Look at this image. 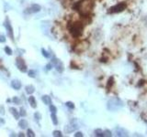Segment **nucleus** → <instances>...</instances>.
I'll use <instances>...</instances> for the list:
<instances>
[{
	"instance_id": "nucleus-17",
	"label": "nucleus",
	"mask_w": 147,
	"mask_h": 137,
	"mask_svg": "<svg viewBox=\"0 0 147 137\" xmlns=\"http://www.w3.org/2000/svg\"><path fill=\"white\" fill-rule=\"evenodd\" d=\"M94 133H95V135H96V136H98V137L105 136V135H104V131H102L101 129H96Z\"/></svg>"
},
{
	"instance_id": "nucleus-23",
	"label": "nucleus",
	"mask_w": 147,
	"mask_h": 137,
	"mask_svg": "<svg viewBox=\"0 0 147 137\" xmlns=\"http://www.w3.org/2000/svg\"><path fill=\"white\" fill-rule=\"evenodd\" d=\"M27 135H28V136H29V137H34L35 136V134H34V133H33V131L32 130H30V129H29L28 131H27Z\"/></svg>"
},
{
	"instance_id": "nucleus-1",
	"label": "nucleus",
	"mask_w": 147,
	"mask_h": 137,
	"mask_svg": "<svg viewBox=\"0 0 147 137\" xmlns=\"http://www.w3.org/2000/svg\"><path fill=\"white\" fill-rule=\"evenodd\" d=\"M93 8L92 0H82L76 4V9L80 12L81 15L88 16Z\"/></svg>"
},
{
	"instance_id": "nucleus-25",
	"label": "nucleus",
	"mask_w": 147,
	"mask_h": 137,
	"mask_svg": "<svg viewBox=\"0 0 147 137\" xmlns=\"http://www.w3.org/2000/svg\"><path fill=\"white\" fill-rule=\"evenodd\" d=\"M104 135H105V136H108V137H110V136H112V134L109 130L106 129V130L104 131Z\"/></svg>"
},
{
	"instance_id": "nucleus-26",
	"label": "nucleus",
	"mask_w": 147,
	"mask_h": 137,
	"mask_svg": "<svg viewBox=\"0 0 147 137\" xmlns=\"http://www.w3.org/2000/svg\"><path fill=\"white\" fill-rule=\"evenodd\" d=\"M42 55L45 57V58H49V57H50V54L47 51H46L44 48H42Z\"/></svg>"
},
{
	"instance_id": "nucleus-29",
	"label": "nucleus",
	"mask_w": 147,
	"mask_h": 137,
	"mask_svg": "<svg viewBox=\"0 0 147 137\" xmlns=\"http://www.w3.org/2000/svg\"><path fill=\"white\" fill-rule=\"evenodd\" d=\"M74 137H83L84 136V134H82L81 132H77V133H75V134H74Z\"/></svg>"
},
{
	"instance_id": "nucleus-22",
	"label": "nucleus",
	"mask_w": 147,
	"mask_h": 137,
	"mask_svg": "<svg viewBox=\"0 0 147 137\" xmlns=\"http://www.w3.org/2000/svg\"><path fill=\"white\" fill-rule=\"evenodd\" d=\"M53 135L55 137H62L63 136V134H62L60 131H54L53 133Z\"/></svg>"
},
{
	"instance_id": "nucleus-21",
	"label": "nucleus",
	"mask_w": 147,
	"mask_h": 137,
	"mask_svg": "<svg viewBox=\"0 0 147 137\" xmlns=\"http://www.w3.org/2000/svg\"><path fill=\"white\" fill-rule=\"evenodd\" d=\"M50 111H51V113H57V108H56L54 105L51 104V105H50Z\"/></svg>"
},
{
	"instance_id": "nucleus-32",
	"label": "nucleus",
	"mask_w": 147,
	"mask_h": 137,
	"mask_svg": "<svg viewBox=\"0 0 147 137\" xmlns=\"http://www.w3.org/2000/svg\"><path fill=\"white\" fill-rule=\"evenodd\" d=\"M13 102L16 103L17 104H19V103H20V101H19V99H18V97H14V98H13Z\"/></svg>"
},
{
	"instance_id": "nucleus-27",
	"label": "nucleus",
	"mask_w": 147,
	"mask_h": 137,
	"mask_svg": "<svg viewBox=\"0 0 147 137\" xmlns=\"http://www.w3.org/2000/svg\"><path fill=\"white\" fill-rule=\"evenodd\" d=\"M5 51H6V53L7 55H12V50H11V48L9 47H6L5 48Z\"/></svg>"
},
{
	"instance_id": "nucleus-4",
	"label": "nucleus",
	"mask_w": 147,
	"mask_h": 137,
	"mask_svg": "<svg viewBox=\"0 0 147 137\" xmlns=\"http://www.w3.org/2000/svg\"><path fill=\"white\" fill-rule=\"evenodd\" d=\"M126 4L125 3H119L117 4L115 6H113L109 8V14H115V13H119V12H122L125 8H126Z\"/></svg>"
},
{
	"instance_id": "nucleus-13",
	"label": "nucleus",
	"mask_w": 147,
	"mask_h": 137,
	"mask_svg": "<svg viewBox=\"0 0 147 137\" xmlns=\"http://www.w3.org/2000/svg\"><path fill=\"white\" fill-rule=\"evenodd\" d=\"M29 104H30V106L32 108H36L37 107V103H36V100L33 96H30L29 98Z\"/></svg>"
},
{
	"instance_id": "nucleus-19",
	"label": "nucleus",
	"mask_w": 147,
	"mask_h": 137,
	"mask_svg": "<svg viewBox=\"0 0 147 137\" xmlns=\"http://www.w3.org/2000/svg\"><path fill=\"white\" fill-rule=\"evenodd\" d=\"M113 82H114V79L112 77H110L109 80H108V83H107V89H110L111 88V86L113 85Z\"/></svg>"
},
{
	"instance_id": "nucleus-3",
	"label": "nucleus",
	"mask_w": 147,
	"mask_h": 137,
	"mask_svg": "<svg viewBox=\"0 0 147 137\" xmlns=\"http://www.w3.org/2000/svg\"><path fill=\"white\" fill-rule=\"evenodd\" d=\"M123 107V103L119 99V98H112L108 102L107 104V108L108 110L111 111V112H116L119 109L122 108Z\"/></svg>"
},
{
	"instance_id": "nucleus-18",
	"label": "nucleus",
	"mask_w": 147,
	"mask_h": 137,
	"mask_svg": "<svg viewBox=\"0 0 147 137\" xmlns=\"http://www.w3.org/2000/svg\"><path fill=\"white\" fill-rule=\"evenodd\" d=\"M51 118H52V121L54 125H57L58 124V119H57V116H56V113H52L51 115Z\"/></svg>"
},
{
	"instance_id": "nucleus-9",
	"label": "nucleus",
	"mask_w": 147,
	"mask_h": 137,
	"mask_svg": "<svg viewBox=\"0 0 147 137\" xmlns=\"http://www.w3.org/2000/svg\"><path fill=\"white\" fill-rule=\"evenodd\" d=\"M77 128H78V126H77V124L75 123V121H72L70 123V124L65 127V132L66 133H72L74 130H76Z\"/></svg>"
},
{
	"instance_id": "nucleus-7",
	"label": "nucleus",
	"mask_w": 147,
	"mask_h": 137,
	"mask_svg": "<svg viewBox=\"0 0 147 137\" xmlns=\"http://www.w3.org/2000/svg\"><path fill=\"white\" fill-rule=\"evenodd\" d=\"M41 10V6H39L37 4H34V5H32L30 7L27 8V10L25 11L26 13H29V14H32V13H37L39 11Z\"/></svg>"
},
{
	"instance_id": "nucleus-14",
	"label": "nucleus",
	"mask_w": 147,
	"mask_h": 137,
	"mask_svg": "<svg viewBox=\"0 0 147 137\" xmlns=\"http://www.w3.org/2000/svg\"><path fill=\"white\" fill-rule=\"evenodd\" d=\"M18 126L20 127V128H22V129H26L28 127V122L26 120H24V119H22V120H20L18 122Z\"/></svg>"
},
{
	"instance_id": "nucleus-12",
	"label": "nucleus",
	"mask_w": 147,
	"mask_h": 137,
	"mask_svg": "<svg viewBox=\"0 0 147 137\" xmlns=\"http://www.w3.org/2000/svg\"><path fill=\"white\" fill-rule=\"evenodd\" d=\"M42 102L44 103V104H47V105H51V104H52V99H51V97L48 95L42 96Z\"/></svg>"
},
{
	"instance_id": "nucleus-24",
	"label": "nucleus",
	"mask_w": 147,
	"mask_h": 137,
	"mask_svg": "<svg viewBox=\"0 0 147 137\" xmlns=\"http://www.w3.org/2000/svg\"><path fill=\"white\" fill-rule=\"evenodd\" d=\"M28 74L30 78H35L36 77V72L34 71V70H29V71L28 72Z\"/></svg>"
},
{
	"instance_id": "nucleus-31",
	"label": "nucleus",
	"mask_w": 147,
	"mask_h": 137,
	"mask_svg": "<svg viewBox=\"0 0 147 137\" xmlns=\"http://www.w3.org/2000/svg\"><path fill=\"white\" fill-rule=\"evenodd\" d=\"M52 68H53V64H52V63H49V64L46 65V69H47V70H51Z\"/></svg>"
},
{
	"instance_id": "nucleus-6",
	"label": "nucleus",
	"mask_w": 147,
	"mask_h": 137,
	"mask_svg": "<svg viewBox=\"0 0 147 137\" xmlns=\"http://www.w3.org/2000/svg\"><path fill=\"white\" fill-rule=\"evenodd\" d=\"M16 64H17V67L18 68V69L22 72H26L27 71V66L25 64L24 60L21 58H18L17 60H16Z\"/></svg>"
},
{
	"instance_id": "nucleus-16",
	"label": "nucleus",
	"mask_w": 147,
	"mask_h": 137,
	"mask_svg": "<svg viewBox=\"0 0 147 137\" xmlns=\"http://www.w3.org/2000/svg\"><path fill=\"white\" fill-rule=\"evenodd\" d=\"M9 111L11 112V113L14 115V117H15V119H18V117H19V113H18V111L15 109V108H13V107H11L10 109H9Z\"/></svg>"
},
{
	"instance_id": "nucleus-30",
	"label": "nucleus",
	"mask_w": 147,
	"mask_h": 137,
	"mask_svg": "<svg viewBox=\"0 0 147 137\" xmlns=\"http://www.w3.org/2000/svg\"><path fill=\"white\" fill-rule=\"evenodd\" d=\"M19 114H20L21 116H26V112H25V110L23 108H20V112H19Z\"/></svg>"
},
{
	"instance_id": "nucleus-8",
	"label": "nucleus",
	"mask_w": 147,
	"mask_h": 137,
	"mask_svg": "<svg viewBox=\"0 0 147 137\" xmlns=\"http://www.w3.org/2000/svg\"><path fill=\"white\" fill-rule=\"evenodd\" d=\"M5 27H6V28H7V33H8V35H9L10 38H11V39H14L13 28H12V27H11V24L9 23L8 19H7V20L5 21Z\"/></svg>"
},
{
	"instance_id": "nucleus-5",
	"label": "nucleus",
	"mask_w": 147,
	"mask_h": 137,
	"mask_svg": "<svg viewBox=\"0 0 147 137\" xmlns=\"http://www.w3.org/2000/svg\"><path fill=\"white\" fill-rule=\"evenodd\" d=\"M52 64L55 67L57 71H59V72L63 71V64L62 63V61H61L60 59H58L57 58H53V59H52Z\"/></svg>"
},
{
	"instance_id": "nucleus-33",
	"label": "nucleus",
	"mask_w": 147,
	"mask_h": 137,
	"mask_svg": "<svg viewBox=\"0 0 147 137\" xmlns=\"http://www.w3.org/2000/svg\"><path fill=\"white\" fill-rule=\"evenodd\" d=\"M5 41H6V38H5L4 36H0V42L3 43V42H5Z\"/></svg>"
},
{
	"instance_id": "nucleus-20",
	"label": "nucleus",
	"mask_w": 147,
	"mask_h": 137,
	"mask_svg": "<svg viewBox=\"0 0 147 137\" xmlns=\"http://www.w3.org/2000/svg\"><path fill=\"white\" fill-rule=\"evenodd\" d=\"M65 105H66V107H68V108L71 110L74 109V104L72 102H67V103H65Z\"/></svg>"
},
{
	"instance_id": "nucleus-10",
	"label": "nucleus",
	"mask_w": 147,
	"mask_h": 137,
	"mask_svg": "<svg viewBox=\"0 0 147 137\" xmlns=\"http://www.w3.org/2000/svg\"><path fill=\"white\" fill-rule=\"evenodd\" d=\"M115 134L117 136H128V132L119 127H117L115 129Z\"/></svg>"
},
{
	"instance_id": "nucleus-11",
	"label": "nucleus",
	"mask_w": 147,
	"mask_h": 137,
	"mask_svg": "<svg viewBox=\"0 0 147 137\" xmlns=\"http://www.w3.org/2000/svg\"><path fill=\"white\" fill-rule=\"evenodd\" d=\"M11 86L12 88H14L15 90H19L21 88V83L18 80H12L11 81Z\"/></svg>"
},
{
	"instance_id": "nucleus-15",
	"label": "nucleus",
	"mask_w": 147,
	"mask_h": 137,
	"mask_svg": "<svg viewBox=\"0 0 147 137\" xmlns=\"http://www.w3.org/2000/svg\"><path fill=\"white\" fill-rule=\"evenodd\" d=\"M34 91H35V88L32 85H28L26 87V92L28 94H32Z\"/></svg>"
},
{
	"instance_id": "nucleus-34",
	"label": "nucleus",
	"mask_w": 147,
	"mask_h": 137,
	"mask_svg": "<svg viewBox=\"0 0 147 137\" xmlns=\"http://www.w3.org/2000/svg\"><path fill=\"white\" fill-rule=\"evenodd\" d=\"M0 122H1V123H5V122H4V121L2 120V119H1V118H0Z\"/></svg>"
},
{
	"instance_id": "nucleus-28",
	"label": "nucleus",
	"mask_w": 147,
	"mask_h": 137,
	"mask_svg": "<svg viewBox=\"0 0 147 137\" xmlns=\"http://www.w3.org/2000/svg\"><path fill=\"white\" fill-rule=\"evenodd\" d=\"M34 117H35L36 120H41V119H42V115H41V113H34Z\"/></svg>"
},
{
	"instance_id": "nucleus-2",
	"label": "nucleus",
	"mask_w": 147,
	"mask_h": 137,
	"mask_svg": "<svg viewBox=\"0 0 147 137\" xmlns=\"http://www.w3.org/2000/svg\"><path fill=\"white\" fill-rule=\"evenodd\" d=\"M84 26L80 22H74L69 26V31L74 38H79L83 33Z\"/></svg>"
}]
</instances>
